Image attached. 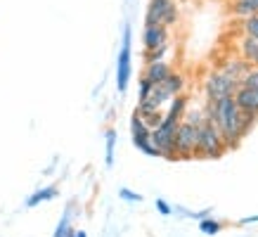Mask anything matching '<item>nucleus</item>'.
Segmentation results:
<instances>
[{
	"label": "nucleus",
	"mask_w": 258,
	"mask_h": 237,
	"mask_svg": "<svg viewBox=\"0 0 258 237\" xmlns=\"http://www.w3.org/2000/svg\"><path fill=\"white\" fill-rule=\"evenodd\" d=\"M197 142H199V126L189 124V121H180L178 133H175V154H178V159L195 157Z\"/></svg>",
	"instance_id": "423d86ee"
},
{
	"label": "nucleus",
	"mask_w": 258,
	"mask_h": 237,
	"mask_svg": "<svg viewBox=\"0 0 258 237\" xmlns=\"http://www.w3.org/2000/svg\"><path fill=\"white\" fill-rule=\"evenodd\" d=\"M235 102L242 111L258 116V88L239 86L237 88V93H235Z\"/></svg>",
	"instance_id": "6e6552de"
},
{
	"label": "nucleus",
	"mask_w": 258,
	"mask_h": 237,
	"mask_svg": "<svg viewBox=\"0 0 258 237\" xmlns=\"http://www.w3.org/2000/svg\"><path fill=\"white\" fill-rule=\"evenodd\" d=\"M171 74H173L171 64H168V62L164 60V62H152V64H147V67H145V74H142V76H147V79L152 81L154 86H161V83H164V81L168 79Z\"/></svg>",
	"instance_id": "f8f14e48"
},
{
	"label": "nucleus",
	"mask_w": 258,
	"mask_h": 237,
	"mask_svg": "<svg viewBox=\"0 0 258 237\" xmlns=\"http://www.w3.org/2000/svg\"><path fill=\"white\" fill-rule=\"evenodd\" d=\"M76 237H88V235L83 232V230H76Z\"/></svg>",
	"instance_id": "bb28decb"
},
{
	"label": "nucleus",
	"mask_w": 258,
	"mask_h": 237,
	"mask_svg": "<svg viewBox=\"0 0 258 237\" xmlns=\"http://www.w3.org/2000/svg\"><path fill=\"white\" fill-rule=\"evenodd\" d=\"M237 88H239V83H235V81L230 79V76H225L220 69L211 71V74L204 79V95H206V102H218L223 97H230V95L237 93Z\"/></svg>",
	"instance_id": "20e7f679"
},
{
	"label": "nucleus",
	"mask_w": 258,
	"mask_h": 237,
	"mask_svg": "<svg viewBox=\"0 0 258 237\" xmlns=\"http://www.w3.org/2000/svg\"><path fill=\"white\" fill-rule=\"evenodd\" d=\"M223 152H227V145L223 140L220 131L216 124L206 121L204 126H199V142H197V154L204 159H218L223 157Z\"/></svg>",
	"instance_id": "f03ea898"
},
{
	"label": "nucleus",
	"mask_w": 258,
	"mask_h": 237,
	"mask_svg": "<svg viewBox=\"0 0 258 237\" xmlns=\"http://www.w3.org/2000/svg\"><path fill=\"white\" fill-rule=\"evenodd\" d=\"M164 86L173 97H175V95H182V90H185V76H182L180 71H173L171 76L164 81Z\"/></svg>",
	"instance_id": "f3484780"
},
{
	"label": "nucleus",
	"mask_w": 258,
	"mask_h": 237,
	"mask_svg": "<svg viewBox=\"0 0 258 237\" xmlns=\"http://www.w3.org/2000/svg\"><path fill=\"white\" fill-rule=\"evenodd\" d=\"M178 24V3L175 0H149L145 26H166L171 29Z\"/></svg>",
	"instance_id": "7ed1b4c3"
},
{
	"label": "nucleus",
	"mask_w": 258,
	"mask_h": 237,
	"mask_svg": "<svg viewBox=\"0 0 258 237\" xmlns=\"http://www.w3.org/2000/svg\"><path fill=\"white\" fill-rule=\"evenodd\" d=\"M114 150H116V131H107V166L114 164Z\"/></svg>",
	"instance_id": "5701e85b"
},
{
	"label": "nucleus",
	"mask_w": 258,
	"mask_h": 237,
	"mask_svg": "<svg viewBox=\"0 0 258 237\" xmlns=\"http://www.w3.org/2000/svg\"><path fill=\"white\" fill-rule=\"evenodd\" d=\"M239 29H242L244 36H253V38H258V15L249 17V19H242V22H239Z\"/></svg>",
	"instance_id": "a211bd4d"
},
{
	"label": "nucleus",
	"mask_w": 258,
	"mask_h": 237,
	"mask_svg": "<svg viewBox=\"0 0 258 237\" xmlns=\"http://www.w3.org/2000/svg\"><path fill=\"white\" fill-rule=\"evenodd\" d=\"M157 211L161 213V216H171L173 209L168 206V202H164V199H157Z\"/></svg>",
	"instance_id": "a878e982"
},
{
	"label": "nucleus",
	"mask_w": 258,
	"mask_h": 237,
	"mask_svg": "<svg viewBox=\"0 0 258 237\" xmlns=\"http://www.w3.org/2000/svg\"><path fill=\"white\" fill-rule=\"evenodd\" d=\"M220 225L218 221H213V218H202L199 221V230H202L204 235H216V232H220Z\"/></svg>",
	"instance_id": "4be33fe9"
},
{
	"label": "nucleus",
	"mask_w": 258,
	"mask_h": 237,
	"mask_svg": "<svg viewBox=\"0 0 258 237\" xmlns=\"http://www.w3.org/2000/svg\"><path fill=\"white\" fill-rule=\"evenodd\" d=\"M249 69H251V64L244 60V57H230V60H225L223 62V67H220V71L225 74V76H230V79L235 81V83H239L242 86V81H244V76L249 74Z\"/></svg>",
	"instance_id": "9d476101"
},
{
	"label": "nucleus",
	"mask_w": 258,
	"mask_h": 237,
	"mask_svg": "<svg viewBox=\"0 0 258 237\" xmlns=\"http://www.w3.org/2000/svg\"><path fill=\"white\" fill-rule=\"evenodd\" d=\"M187 107H189V100L185 97V95H175L171 100V104H168V109L164 111V116L166 118H171V121H182L185 118V111H187Z\"/></svg>",
	"instance_id": "ddd939ff"
},
{
	"label": "nucleus",
	"mask_w": 258,
	"mask_h": 237,
	"mask_svg": "<svg viewBox=\"0 0 258 237\" xmlns=\"http://www.w3.org/2000/svg\"><path fill=\"white\" fill-rule=\"evenodd\" d=\"M168 47H171V43L164 47H159V50H145V62L152 64V62H164L166 52H168Z\"/></svg>",
	"instance_id": "aec40b11"
},
{
	"label": "nucleus",
	"mask_w": 258,
	"mask_h": 237,
	"mask_svg": "<svg viewBox=\"0 0 258 237\" xmlns=\"http://www.w3.org/2000/svg\"><path fill=\"white\" fill-rule=\"evenodd\" d=\"M71 232H74V228H71V216H69V211L62 216V221H59V225H57V230H55V235L52 237H69Z\"/></svg>",
	"instance_id": "6ab92c4d"
},
{
	"label": "nucleus",
	"mask_w": 258,
	"mask_h": 237,
	"mask_svg": "<svg viewBox=\"0 0 258 237\" xmlns=\"http://www.w3.org/2000/svg\"><path fill=\"white\" fill-rule=\"evenodd\" d=\"M131 135H133V145L140 152H145L147 157H161L152 142V128H147V124L138 114H133V118H131Z\"/></svg>",
	"instance_id": "0eeeda50"
},
{
	"label": "nucleus",
	"mask_w": 258,
	"mask_h": 237,
	"mask_svg": "<svg viewBox=\"0 0 258 237\" xmlns=\"http://www.w3.org/2000/svg\"><path fill=\"white\" fill-rule=\"evenodd\" d=\"M171 100H173V95L166 90V86L161 83V86H154V90H152V95H149L145 102H149V104H154V107H159V109H164L166 104H171Z\"/></svg>",
	"instance_id": "2eb2a0df"
},
{
	"label": "nucleus",
	"mask_w": 258,
	"mask_h": 237,
	"mask_svg": "<svg viewBox=\"0 0 258 237\" xmlns=\"http://www.w3.org/2000/svg\"><path fill=\"white\" fill-rule=\"evenodd\" d=\"M242 86H249V88H258V67H251L249 74L244 76Z\"/></svg>",
	"instance_id": "b1692460"
},
{
	"label": "nucleus",
	"mask_w": 258,
	"mask_h": 237,
	"mask_svg": "<svg viewBox=\"0 0 258 237\" xmlns=\"http://www.w3.org/2000/svg\"><path fill=\"white\" fill-rule=\"evenodd\" d=\"M131 74H133V55H131V29L125 26L123 43L116 57V88L118 93H125V88L131 83Z\"/></svg>",
	"instance_id": "39448f33"
},
{
	"label": "nucleus",
	"mask_w": 258,
	"mask_h": 237,
	"mask_svg": "<svg viewBox=\"0 0 258 237\" xmlns=\"http://www.w3.org/2000/svg\"><path fill=\"white\" fill-rule=\"evenodd\" d=\"M237 52H239V57H244L251 67H258V38L244 36L242 33V38L237 40Z\"/></svg>",
	"instance_id": "9b49d317"
},
{
	"label": "nucleus",
	"mask_w": 258,
	"mask_h": 237,
	"mask_svg": "<svg viewBox=\"0 0 258 237\" xmlns=\"http://www.w3.org/2000/svg\"><path fill=\"white\" fill-rule=\"evenodd\" d=\"M121 199H125V202H142V195H138V192H133V190L128 188H121Z\"/></svg>",
	"instance_id": "393cba45"
},
{
	"label": "nucleus",
	"mask_w": 258,
	"mask_h": 237,
	"mask_svg": "<svg viewBox=\"0 0 258 237\" xmlns=\"http://www.w3.org/2000/svg\"><path fill=\"white\" fill-rule=\"evenodd\" d=\"M230 12L239 19H249L258 15V0H232L230 3Z\"/></svg>",
	"instance_id": "4468645a"
},
{
	"label": "nucleus",
	"mask_w": 258,
	"mask_h": 237,
	"mask_svg": "<svg viewBox=\"0 0 258 237\" xmlns=\"http://www.w3.org/2000/svg\"><path fill=\"white\" fill-rule=\"evenodd\" d=\"M204 111H206V121L216 124V128L220 131L227 150H232V147L239 145V140L253 128V124H256V118H258V116H253V114H246V111H242L237 107L235 95L223 97L218 102H206Z\"/></svg>",
	"instance_id": "f257e3e1"
},
{
	"label": "nucleus",
	"mask_w": 258,
	"mask_h": 237,
	"mask_svg": "<svg viewBox=\"0 0 258 237\" xmlns=\"http://www.w3.org/2000/svg\"><path fill=\"white\" fill-rule=\"evenodd\" d=\"M55 197H57V188H55V185H50V188L36 190L31 197L26 199V206H29V209H33V206L43 204V202H50V199H55Z\"/></svg>",
	"instance_id": "dca6fc26"
},
{
	"label": "nucleus",
	"mask_w": 258,
	"mask_h": 237,
	"mask_svg": "<svg viewBox=\"0 0 258 237\" xmlns=\"http://www.w3.org/2000/svg\"><path fill=\"white\" fill-rule=\"evenodd\" d=\"M142 45L145 50H159V47L168 45V29L166 26H145Z\"/></svg>",
	"instance_id": "1a4fd4ad"
},
{
	"label": "nucleus",
	"mask_w": 258,
	"mask_h": 237,
	"mask_svg": "<svg viewBox=\"0 0 258 237\" xmlns=\"http://www.w3.org/2000/svg\"><path fill=\"white\" fill-rule=\"evenodd\" d=\"M152 90H154V83H152L147 76H140V86H138V100H140V102H145L149 95H152Z\"/></svg>",
	"instance_id": "412c9836"
}]
</instances>
